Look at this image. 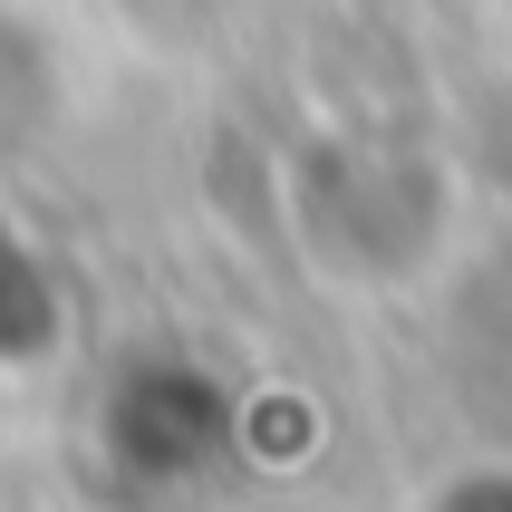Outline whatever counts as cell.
I'll return each mask as SVG.
<instances>
[{
	"instance_id": "1",
	"label": "cell",
	"mask_w": 512,
	"mask_h": 512,
	"mask_svg": "<svg viewBox=\"0 0 512 512\" xmlns=\"http://www.w3.org/2000/svg\"><path fill=\"white\" fill-rule=\"evenodd\" d=\"M406 512H512V464H445Z\"/></svg>"
}]
</instances>
